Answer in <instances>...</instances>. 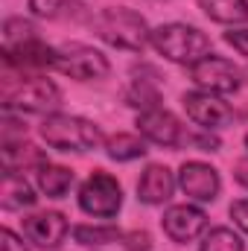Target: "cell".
I'll return each mask as SVG.
<instances>
[{
	"instance_id": "obj_3",
	"label": "cell",
	"mask_w": 248,
	"mask_h": 251,
	"mask_svg": "<svg viewBox=\"0 0 248 251\" xmlns=\"http://www.w3.org/2000/svg\"><path fill=\"white\" fill-rule=\"evenodd\" d=\"M41 137L59 152H94L105 143L99 126L73 114H47L41 123Z\"/></svg>"
},
{
	"instance_id": "obj_32",
	"label": "cell",
	"mask_w": 248,
	"mask_h": 251,
	"mask_svg": "<svg viewBox=\"0 0 248 251\" xmlns=\"http://www.w3.org/2000/svg\"><path fill=\"white\" fill-rule=\"evenodd\" d=\"M246 76H248V70H246Z\"/></svg>"
},
{
	"instance_id": "obj_7",
	"label": "cell",
	"mask_w": 248,
	"mask_h": 251,
	"mask_svg": "<svg viewBox=\"0 0 248 251\" xmlns=\"http://www.w3.org/2000/svg\"><path fill=\"white\" fill-rule=\"evenodd\" d=\"M56 70H62L64 76L70 79H79V82H91V79H105L111 73V64L108 59L94 50V47H85V44H67L59 50V64Z\"/></svg>"
},
{
	"instance_id": "obj_13",
	"label": "cell",
	"mask_w": 248,
	"mask_h": 251,
	"mask_svg": "<svg viewBox=\"0 0 248 251\" xmlns=\"http://www.w3.org/2000/svg\"><path fill=\"white\" fill-rule=\"evenodd\" d=\"M178 187L196 201H213L219 196V173L204 161H184L178 170Z\"/></svg>"
},
{
	"instance_id": "obj_17",
	"label": "cell",
	"mask_w": 248,
	"mask_h": 251,
	"mask_svg": "<svg viewBox=\"0 0 248 251\" xmlns=\"http://www.w3.org/2000/svg\"><path fill=\"white\" fill-rule=\"evenodd\" d=\"M38 201L35 190L29 187V181L18 173H9L3 170V184H0V204L6 210H24V207H32Z\"/></svg>"
},
{
	"instance_id": "obj_14",
	"label": "cell",
	"mask_w": 248,
	"mask_h": 251,
	"mask_svg": "<svg viewBox=\"0 0 248 251\" xmlns=\"http://www.w3.org/2000/svg\"><path fill=\"white\" fill-rule=\"evenodd\" d=\"M173 190H175L173 173L161 164H152V167L143 170V176L137 181V199L143 204H164V201H170Z\"/></svg>"
},
{
	"instance_id": "obj_16",
	"label": "cell",
	"mask_w": 248,
	"mask_h": 251,
	"mask_svg": "<svg viewBox=\"0 0 248 251\" xmlns=\"http://www.w3.org/2000/svg\"><path fill=\"white\" fill-rule=\"evenodd\" d=\"M29 9L41 21H88L91 18L82 0H29Z\"/></svg>"
},
{
	"instance_id": "obj_15",
	"label": "cell",
	"mask_w": 248,
	"mask_h": 251,
	"mask_svg": "<svg viewBox=\"0 0 248 251\" xmlns=\"http://www.w3.org/2000/svg\"><path fill=\"white\" fill-rule=\"evenodd\" d=\"M44 164H50L47 155H44V149L26 143L24 137L21 140H3V170L21 173V170H29V167L41 170Z\"/></svg>"
},
{
	"instance_id": "obj_23",
	"label": "cell",
	"mask_w": 248,
	"mask_h": 251,
	"mask_svg": "<svg viewBox=\"0 0 248 251\" xmlns=\"http://www.w3.org/2000/svg\"><path fill=\"white\" fill-rule=\"evenodd\" d=\"M198 251H246V246H243V237L234 234L231 228H210Z\"/></svg>"
},
{
	"instance_id": "obj_6",
	"label": "cell",
	"mask_w": 248,
	"mask_h": 251,
	"mask_svg": "<svg viewBox=\"0 0 248 251\" xmlns=\"http://www.w3.org/2000/svg\"><path fill=\"white\" fill-rule=\"evenodd\" d=\"M240 67L222 56H204L196 64H190V79L198 85V91L210 94H234L240 88Z\"/></svg>"
},
{
	"instance_id": "obj_31",
	"label": "cell",
	"mask_w": 248,
	"mask_h": 251,
	"mask_svg": "<svg viewBox=\"0 0 248 251\" xmlns=\"http://www.w3.org/2000/svg\"><path fill=\"white\" fill-rule=\"evenodd\" d=\"M246 146H248V134H246Z\"/></svg>"
},
{
	"instance_id": "obj_25",
	"label": "cell",
	"mask_w": 248,
	"mask_h": 251,
	"mask_svg": "<svg viewBox=\"0 0 248 251\" xmlns=\"http://www.w3.org/2000/svg\"><path fill=\"white\" fill-rule=\"evenodd\" d=\"M123 246L125 251H149L152 249V237L146 231H128V234H123Z\"/></svg>"
},
{
	"instance_id": "obj_19",
	"label": "cell",
	"mask_w": 248,
	"mask_h": 251,
	"mask_svg": "<svg viewBox=\"0 0 248 251\" xmlns=\"http://www.w3.org/2000/svg\"><path fill=\"white\" fill-rule=\"evenodd\" d=\"M125 102L131 105V108H143V111H152V108H161L158 102H161V85H158V73L155 76H143L140 73V79L134 76L131 79V85H128V91H125Z\"/></svg>"
},
{
	"instance_id": "obj_26",
	"label": "cell",
	"mask_w": 248,
	"mask_h": 251,
	"mask_svg": "<svg viewBox=\"0 0 248 251\" xmlns=\"http://www.w3.org/2000/svg\"><path fill=\"white\" fill-rule=\"evenodd\" d=\"M0 249H3V251H29V249H26V243H24L15 231H9V228H3V231H0Z\"/></svg>"
},
{
	"instance_id": "obj_24",
	"label": "cell",
	"mask_w": 248,
	"mask_h": 251,
	"mask_svg": "<svg viewBox=\"0 0 248 251\" xmlns=\"http://www.w3.org/2000/svg\"><path fill=\"white\" fill-rule=\"evenodd\" d=\"M26 38H35V26L24 18H9L3 24V47H12V44H21Z\"/></svg>"
},
{
	"instance_id": "obj_30",
	"label": "cell",
	"mask_w": 248,
	"mask_h": 251,
	"mask_svg": "<svg viewBox=\"0 0 248 251\" xmlns=\"http://www.w3.org/2000/svg\"><path fill=\"white\" fill-rule=\"evenodd\" d=\"M234 178H237V181L248 190V158L237 161V167H234Z\"/></svg>"
},
{
	"instance_id": "obj_5",
	"label": "cell",
	"mask_w": 248,
	"mask_h": 251,
	"mask_svg": "<svg viewBox=\"0 0 248 251\" xmlns=\"http://www.w3.org/2000/svg\"><path fill=\"white\" fill-rule=\"evenodd\" d=\"M79 207L88 213V216H97V219H114L123 207V187L120 181L105 173V170H94L85 184L79 187Z\"/></svg>"
},
{
	"instance_id": "obj_4",
	"label": "cell",
	"mask_w": 248,
	"mask_h": 251,
	"mask_svg": "<svg viewBox=\"0 0 248 251\" xmlns=\"http://www.w3.org/2000/svg\"><path fill=\"white\" fill-rule=\"evenodd\" d=\"M149 41L164 59L175 64H196L198 59L213 53L210 38L190 24H161L158 29H152Z\"/></svg>"
},
{
	"instance_id": "obj_29",
	"label": "cell",
	"mask_w": 248,
	"mask_h": 251,
	"mask_svg": "<svg viewBox=\"0 0 248 251\" xmlns=\"http://www.w3.org/2000/svg\"><path fill=\"white\" fill-rule=\"evenodd\" d=\"M190 143H196V146H198V149H204V152H216V149H219V137H216V134H207V131L193 134V137H190Z\"/></svg>"
},
{
	"instance_id": "obj_12",
	"label": "cell",
	"mask_w": 248,
	"mask_h": 251,
	"mask_svg": "<svg viewBox=\"0 0 248 251\" xmlns=\"http://www.w3.org/2000/svg\"><path fill=\"white\" fill-rule=\"evenodd\" d=\"M67 231H70V225L59 210H44V213H32L24 219V237L29 243H35L38 249H59Z\"/></svg>"
},
{
	"instance_id": "obj_1",
	"label": "cell",
	"mask_w": 248,
	"mask_h": 251,
	"mask_svg": "<svg viewBox=\"0 0 248 251\" xmlns=\"http://www.w3.org/2000/svg\"><path fill=\"white\" fill-rule=\"evenodd\" d=\"M62 105V91L44 76H15L12 67L3 73V108L24 114H50Z\"/></svg>"
},
{
	"instance_id": "obj_9",
	"label": "cell",
	"mask_w": 248,
	"mask_h": 251,
	"mask_svg": "<svg viewBox=\"0 0 248 251\" xmlns=\"http://www.w3.org/2000/svg\"><path fill=\"white\" fill-rule=\"evenodd\" d=\"M181 105H184L187 117L201 128H222V126L234 123V108L210 91H187L181 97Z\"/></svg>"
},
{
	"instance_id": "obj_10",
	"label": "cell",
	"mask_w": 248,
	"mask_h": 251,
	"mask_svg": "<svg viewBox=\"0 0 248 251\" xmlns=\"http://www.w3.org/2000/svg\"><path fill=\"white\" fill-rule=\"evenodd\" d=\"M3 62L12 70H44V67L59 64V50H53L50 44H44L35 35V38L21 41V44L3 47Z\"/></svg>"
},
{
	"instance_id": "obj_2",
	"label": "cell",
	"mask_w": 248,
	"mask_h": 251,
	"mask_svg": "<svg viewBox=\"0 0 248 251\" xmlns=\"http://www.w3.org/2000/svg\"><path fill=\"white\" fill-rule=\"evenodd\" d=\"M94 24V32L117 47V50H131V53H143V47L149 44L152 32L146 26V18L134 9H123V6H111V9H102L99 15L91 18Z\"/></svg>"
},
{
	"instance_id": "obj_8",
	"label": "cell",
	"mask_w": 248,
	"mask_h": 251,
	"mask_svg": "<svg viewBox=\"0 0 248 251\" xmlns=\"http://www.w3.org/2000/svg\"><path fill=\"white\" fill-rule=\"evenodd\" d=\"M137 131L146 137V140H152V143H158V146H167V149H178V146H184L187 140V131L181 120L173 114V111H167V108H152V111H140V117H137Z\"/></svg>"
},
{
	"instance_id": "obj_20",
	"label": "cell",
	"mask_w": 248,
	"mask_h": 251,
	"mask_svg": "<svg viewBox=\"0 0 248 251\" xmlns=\"http://www.w3.org/2000/svg\"><path fill=\"white\" fill-rule=\"evenodd\" d=\"M38 187L50 199H62L73 187V173L67 167H59V164H44L38 170Z\"/></svg>"
},
{
	"instance_id": "obj_11",
	"label": "cell",
	"mask_w": 248,
	"mask_h": 251,
	"mask_svg": "<svg viewBox=\"0 0 248 251\" xmlns=\"http://www.w3.org/2000/svg\"><path fill=\"white\" fill-rule=\"evenodd\" d=\"M161 225L173 243H193L196 237H201L207 231V216H204V210H198L193 204H173V207H167Z\"/></svg>"
},
{
	"instance_id": "obj_27",
	"label": "cell",
	"mask_w": 248,
	"mask_h": 251,
	"mask_svg": "<svg viewBox=\"0 0 248 251\" xmlns=\"http://www.w3.org/2000/svg\"><path fill=\"white\" fill-rule=\"evenodd\" d=\"M225 41H228L237 53L248 56V29H231V32H225Z\"/></svg>"
},
{
	"instance_id": "obj_18",
	"label": "cell",
	"mask_w": 248,
	"mask_h": 251,
	"mask_svg": "<svg viewBox=\"0 0 248 251\" xmlns=\"http://www.w3.org/2000/svg\"><path fill=\"white\" fill-rule=\"evenodd\" d=\"M198 9L225 26H237L248 21V0H198Z\"/></svg>"
},
{
	"instance_id": "obj_28",
	"label": "cell",
	"mask_w": 248,
	"mask_h": 251,
	"mask_svg": "<svg viewBox=\"0 0 248 251\" xmlns=\"http://www.w3.org/2000/svg\"><path fill=\"white\" fill-rule=\"evenodd\" d=\"M231 219L240 225V231L248 234V199H240V201L231 204Z\"/></svg>"
},
{
	"instance_id": "obj_21",
	"label": "cell",
	"mask_w": 248,
	"mask_h": 251,
	"mask_svg": "<svg viewBox=\"0 0 248 251\" xmlns=\"http://www.w3.org/2000/svg\"><path fill=\"white\" fill-rule=\"evenodd\" d=\"M105 152H108V158L111 161H134V158H143L146 155V143H143V137L140 134H111L108 140H105Z\"/></svg>"
},
{
	"instance_id": "obj_22",
	"label": "cell",
	"mask_w": 248,
	"mask_h": 251,
	"mask_svg": "<svg viewBox=\"0 0 248 251\" xmlns=\"http://www.w3.org/2000/svg\"><path fill=\"white\" fill-rule=\"evenodd\" d=\"M73 240L79 246H105V243L123 240V231L117 225H76Z\"/></svg>"
}]
</instances>
